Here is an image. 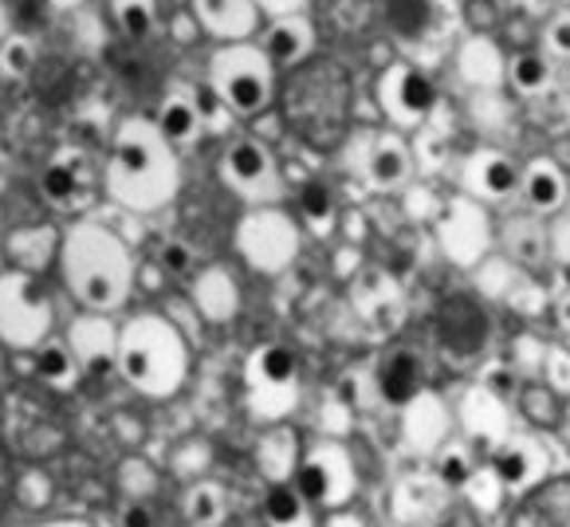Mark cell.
<instances>
[{
  "mask_svg": "<svg viewBox=\"0 0 570 527\" xmlns=\"http://www.w3.org/2000/svg\"><path fill=\"white\" fill-rule=\"evenodd\" d=\"M284 123L311 150H335L351 126V76L343 64L320 56L303 59L284 84Z\"/></svg>",
  "mask_w": 570,
  "mask_h": 527,
  "instance_id": "cell-1",
  "label": "cell"
},
{
  "mask_svg": "<svg viewBox=\"0 0 570 527\" xmlns=\"http://www.w3.org/2000/svg\"><path fill=\"white\" fill-rule=\"evenodd\" d=\"M115 367L146 398H174L189 374V351L169 319L138 315L118 331Z\"/></svg>",
  "mask_w": 570,
  "mask_h": 527,
  "instance_id": "cell-2",
  "label": "cell"
},
{
  "mask_svg": "<svg viewBox=\"0 0 570 527\" xmlns=\"http://www.w3.org/2000/svg\"><path fill=\"white\" fill-rule=\"evenodd\" d=\"M63 276H68L76 300L99 315L122 308L126 292L135 284L126 244L107 228H76L63 241Z\"/></svg>",
  "mask_w": 570,
  "mask_h": 527,
  "instance_id": "cell-3",
  "label": "cell"
},
{
  "mask_svg": "<svg viewBox=\"0 0 570 527\" xmlns=\"http://www.w3.org/2000/svg\"><path fill=\"white\" fill-rule=\"evenodd\" d=\"M177 185L174 158L166 150V138L146 123H130L118 130L115 154H110V193L130 209H154L169 202Z\"/></svg>",
  "mask_w": 570,
  "mask_h": 527,
  "instance_id": "cell-4",
  "label": "cell"
},
{
  "mask_svg": "<svg viewBox=\"0 0 570 527\" xmlns=\"http://www.w3.org/2000/svg\"><path fill=\"white\" fill-rule=\"evenodd\" d=\"M244 386H248V410L261 421L276 426L299 402V359L292 347L268 343L248 359L244 370Z\"/></svg>",
  "mask_w": 570,
  "mask_h": 527,
  "instance_id": "cell-5",
  "label": "cell"
},
{
  "mask_svg": "<svg viewBox=\"0 0 570 527\" xmlns=\"http://www.w3.org/2000/svg\"><path fill=\"white\" fill-rule=\"evenodd\" d=\"M292 485L303 492V500L311 508H346L351 496L358 492V469H354L351 452L335 441H320L315 449H307L295 465Z\"/></svg>",
  "mask_w": 570,
  "mask_h": 527,
  "instance_id": "cell-6",
  "label": "cell"
},
{
  "mask_svg": "<svg viewBox=\"0 0 570 527\" xmlns=\"http://www.w3.org/2000/svg\"><path fill=\"white\" fill-rule=\"evenodd\" d=\"M51 326V303L24 272L0 280V339L12 347H40Z\"/></svg>",
  "mask_w": 570,
  "mask_h": 527,
  "instance_id": "cell-7",
  "label": "cell"
},
{
  "mask_svg": "<svg viewBox=\"0 0 570 527\" xmlns=\"http://www.w3.org/2000/svg\"><path fill=\"white\" fill-rule=\"evenodd\" d=\"M217 71V91L225 95V103L240 115H256L264 110L272 95V84H268V68H264V59H256L252 51H225L217 56L213 64Z\"/></svg>",
  "mask_w": 570,
  "mask_h": 527,
  "instance_id": "cell-8",
  "label": "cell"
},
{
  "mask_svg": "<svg viewBox=\"0 0 570 527\" xmlns=\"http://www.w3.org/2000/svg\"><path fill=\"white\" fill-rule=\"evenodd\" d=\"M433 335L449 354H456V359H469V354H476L480 347L488 343L484 308H480V303L472 300V295H464V292L445 295V300L436 303Z\"/></svg>",
  "mask_w": 570,
  "mask_h": 527,
  "instance_id": "cell-9",
  "label": "cell"
},
{
  "mask_svg": "<svg viewBox=\"0 0 570 527\" xmlns=\"http://www.w3.org/2000/svg\"><path fill=\"white\" fill-rule=\"evenodd\" d=\"M488 469L495 472L503 492H528V488H535L539 480L547 477L551 460H547L543 441L515 433V437H500V441H495L492 465H488Z\"/></svg>",
  "mask_w": 570,
  "mask_h": 527,
  "instance_id": "cell-10",
  "label": "cell"
},
{
  "mask_svg": "<svg viewBox=\"0 0 570 527\" xmlns=\"http://www.w3.org/2000/svg\"><path fill=\"white\" fill-rule=\"evenodd\" d=\"M374 386H377V398H382L390 410H405L413 398L425 393V362H421V354L410 351V347H394V351H386L377 359Z\"/></svg>",
  "mask_w": 570,
  "mask_h": 527,
  "instance_id": "cell-11",
  "label": "cell"
},
{
  "mask_svg": "<svg viewBox=\"0 0 570 527\" xmlns=\"http://www.w3.org/2000/svg\"><path fill=\"white\" fill-rule=\"evenodd\" d=\"M240 248L256 269L276 272L295 256V228L284 217H276V213L252 217L240 225Z\"/></svg>",
  "mask_w": 570,
  "mask_h": 527,
  "instance_id": "cell-12",
  "label": "cell"
},
{
  "mask_svg": "<svg viewBox=\"0 0 570 527\" xmlns=\"http://www.w3.org/2000/svg\"><path fill=\"white\" fill-rule=\"evenodd\" d=\"M299 457H303L299 437H295V429L284 426V421H276V426L256 441V469H261V477L268 480V485L292 480Z\"/></svg>",
  "mask_w": 570,
  "mask_h": 527,
  "instance_id": "cell-13",
  "label": "cell"
},
{
  "mask_svg": "<svg viewBox=\"0 0 570 527\" xmlns=\"http://www.w3.org/2000/svg\"><path fill=\"white\" fill-rule=\"evenodd\" d=\"M225 177L244 193H261L272 189V162L256 138H240V143L228 146L225 154Z\"/></svg>",
  "mask_w": 570,
  "mask_h": 527,
  "instance_id": "cell-14",
  "label": "cell"
},
{
  "mask_svg": "<svg viewBox=\"0 0 570 527\" xmlns=\"http://www.w3.org/2000/svg\"><path fill=\"white\" fill-rule=\"evenodd\" d=\"M118 335L110 331L107 319H79L76 331H71V351H76L79 367L87 374H102V370L115 362Z\"/></svg>",
  "mask_w": 570,
  "mask_h": 527,
  "instance_id": "cell-15",
  "label": "cell"
},
{
  "mask_svg": "<svg viewBox=\"0 0 570 527\" xmlns=\"http://www.w3.org/2000/svg\"><path fill=\"white\" fill-rule=\"evenodd\" d=\"M36 378L59 393L76 390L79 378H83V367H79L71 343H40V351H36Z\"/></svg>",
  "mask_w": 570,
  "mask_h": 527,
  "instance_id": "cell-16",
  "label": "cell"
},
{
  "mask_svg": "<svg viewBox=\"0 0 570 527\" xmlns=\"http://www.w3.org/2000/svg\"><path fill=\"white\" fill-rule=\"evenodd\" d=\"M441 492H445V485L436 477H405L394 492L397 519H402V524H425V519H433Z\"/></svg>",
  "mask_w": 570,
  "mask_h": 527,
  "instance_id": "cell-17",
  "label": "cell"
},
{
  "mask_svg": "<svg viewBox=\"0 0 570 527\" xmlns=\"http://www.w3.org/2000/svg\"><path fill=\"white\" fill-rule=\"evenodd\" d=\"M264 527H315L311 504L303 500V492L292 480L268 485V496H264Z\"/></svg>",
  "mask_w": 570,
  "mask_h": 527,
  "instance_id": "cell-18",
  "label": "cell"
},
{
  "mask_svg": "<svg viewBox=\"0 0 570 527\" xmlns=\"http://www.w3.org/2000/svg\"><path fill=\"white\" fill-rule=\"evenodd\" d=\"M181 508H185V516H189V524L217 527V524H225V516H228V496H225V488L213 485V480L205 477V480H194V485L185 488Z\"/></svg>",
  "mask_w": 570,
  "mask_h": 527,
  "instance_id": "cell-19",
  "label": "cell"
},
{
  "mask_svg": "<svg viewBox=\"0 0 570 527\" xmlns=\"http://www.w3.org/2000/svg\"><path fill=\"white\" fill-rule=\"evenodd\" d=\"M197 130H202V110H197L194 99H185V95H169L161 103V115H158V135L166 143H194Z\"/></svg>",
  "mask_w": 570,
  "mask_h": 527,
  "instance_id": "cell-20",
  "label": "cell"
},
{
  "mask_svg": "<svg viewBox=\"0 0 570 527\" xmlns=\"http://www.w3.org/2000/svg\"><path fill=\"white\" fill-rule=\"evenodd\" d=\"M197 308H202L205 319H213V323H225V319L236 315V287L220 269H209L197 280Z\"/></svg>",
  "mask_w": 570,
  "mask_h": 527,
  "instance_id": "cell-21",
  "label": "cell"
},
{
  "mask_svg": "<svg viewBox=\"0 0 570 527\" xmlns=\"http://www.w3.org/2000/svg\"><path fill=\"white\" fill-rule=\"evenodd\" d=\"M436 402L429 398V393H421V398H413L410 406H405V437H410V445H417V449H441V437H445V421L436 426Z\"/></svg>",
  "mask_w": 570,
  "mask_h": 527,
  "instance_id": "cell-22",
  "label": "cell"
},
{
  "mask_svg": "<svg viewBox=\"0 0 570 527\" xmlns=\"http://www.w3.org/2000/svg\"><path fill=\"white\" fill-rule=\"evenodd\" d=\"M213 469V445L205 441V437H185V441L174 445V452H169V472H174L177 480H205V472Z\"/></svg>",
  "mask_w": 570,
  "mask_h": 527,
  "instance_id": "cell-23",
  "label": "cell"
},
{
  "mask_svg": "<svg viewBox=\"0 0 570 527\" xmlns=\"http://www.w3.org/2000/svg\"><path fill=\"white\" fill-rule=\"evenodd\" d=\"M40 189L51 205L68 209V205L79 202V193H83V177H79V169L71 166V162H51L40 177Z\"/></svg>",
  "mask_w": 570,
  "mask_h": 527,
  "instance_id": "cell-24",
  "label": "cell"
},
{
  "mask_svg": "<svg viewBox=\"0 0 570 527\" xmlns=\"http://www.w3.org/2000/svg\"><path fill=\"white\" fill-rule=\"evenodd\" d=\"M433 20V4L429 0H386V25L394 28L402 40H417Z\"/></svg>",
  "mask_w": 570,
  "mask_h": 527,
  "instance_id": "cell-25",
  "label": "cell"
},
{
  "mask_svg": "<svg viewBox=\"0 0 570 527\" xmlns=\"http://www.w3.org/2000/svg\"><path fill=\"white\" fill-rule=\"evenodd\" d=\"M433 103H436V87L429 84V76H421V71H402V79H397V115L421 118L433 110Z\"/></svg>",
  "mask_w": 570,
  "mask_h": 527,
  "instance_id": "cell-26",
  "label": "cell"
},
{
  "mask_svg": "<svg viewBox=\"0 0 570 527\" xmlns=\"http://www.w3.org/2000/svg\"><path fill=\"white\" fill-rule=\"evenodd\" d=\"M118 488L126 492V500H150L158 492V469L146 457H126L118 465Z\"/></svg>",
  "mask_w": 570,
  "mask_h": 527,
  "instance_id": "cell-27",
  "label": "cell"
},
{
  "mask_svg": "<svg viewBox=\"0 0 570 527\" xmlns=\"http://www.w3.org/2000/svg\"><path fill=\"white\" fill-rule=\"evenodd\" d=\"M51 500H56V480L48 477L43 469H24L17 477V504L24 511H32V516H40V511L51 508Z\"/></svg>",
  "mask_w": 570,
  "mask_h": 527,
  "instance_id": "cell-28",
  "label": "cell"
},
{
  "mask_svg": "<svg viewBox=\"0 0 570 527\" xmlns=\"http://www.w3.org/2000/svg\"><path fill=\"white\" fill-rule=\"evenodd\" d=\"M299 213L315 233H327V228L335 225V197H331L327 185H320V182L303 185L299 189Z\"/></svg>",
  "mask_w": 570,
  "mask_h": 527,
  "instance_id": "cell-29",
  "label": "cell"
},
{
  "mask_svg": "<svg viewBox=\"0 0 570 527\" xmlns=\"http://www.w3.org/2000/svg\"><path fill=\"white\" fill-rule=\"evenodd\" d=\"M472 472H476V465H472V457H469L464 445H445V449H436L433 477L445 488H464L472 480Z\"/></svg>",
  "mask_w": 570,
  "mask_h": 527,
  "instance_id": "cell-30",
  "label": "cell"
},
{
  "mask_svg": "<svg viewBox=\"0 0 570 527\" xmlns=\"http://www.w3.org/2000/svg\"><path fill=\"white\" fill-rule=\"evenodd\" d=\"M523 189H528V202L535 205V209H554V205L562 202V177H559V169H554L551 162H543V166H531Z\"/></svg>",
  "mask_w": 570,
  "mask_h": 527,
  "instance_id": "cell-31",
  "label": "cell"
},
{
  "mask_svg": "<svg viewBox=\"0 0 570 527\" xmlns=\"http://www.w3.org/2000/svg\"><path fill=\"white\" fill-rule=\"evenodd\" d=\"M115 17L126 40H146L154 28V0H115Z\"/></svg>",
  "mask_w": 570,
  "mask_h": 527,
  "instance_id": "cell-32",
  "label": "cell"
},
{
  "mask_svg": "<svg viewBox=\"0 0 570 527\" xmlns=\"http://www.w3.org/2000/svg\"><path fill=\"white\" fill-rule=\"evenodd\" d=\"M405 169H410V162H405V154L397 150V146H377L374 158H370V177H374V185H382V189L402 182Z\"/></svg>",
  "mask_w": 570,
  "mask_h": 527,
  "instance_id": "cell-33",
  "label": "cell"
},
{
  "mask_svg": "<svg viewBox=\"0 0 570 527\" xmlns=\"http://www.w3.org/2000/svg\"><path fill=\"white\" fill-rule=\"evenodd\" d=\"M520 185V169L512 166L508 158H488L484 169H480V189L488 197H508V193Z\"/></svg>",
  "mask_w": 570,
  "mask_h": 527,
  "instance_id": "cell-34",
  "label": "cell"
},
{
  "mask_svg": "<svg viewBox=\"0 0 570 527\" xmlns=\"http://www.w3.org/2000/svg\"><path fill=\"white\" fill-rule=\"evenodd\" d=\"M202 17H205V25L217 28V32H240V28L248 25L240 0H202Z\"/></svg>",
  "mask_w": 570,
  "mask_h": 527,
  "instance_id": "cell-35",
  "label": "cell"
},
{
  "mask_svg": "<svg viewBox=\"0 0 570 527\" xmlns=\"http://www.w3.org/2000/svg\"><path fill=\"white\" fill-rule=\"evenodd\" d=\"M464 492L472 496V504H476L480 511H495V504L503 500V485L495 480L492 469H476V472H472V480L464 485Z\"/></svg>",
  "mask_w": 570,
  "mask_h": 527,
  "instance_id": "cell-36",
  "label": "cell"
},
{
  "mask_svg": "<svg viewBox=\"0 0 570 527\" xmlns=\"http://www.w3.org/2000/svg\"><path fill=\"white\" fill-rule=\"evenodd\" d=\"M303 51V32L295 25H279L272 28L268 36V59H276V64H292L295 56Z\"/></svg>",
  "mask_w": 570,
  "mask_h": 527,
  "instance_id": "cell-37",
  "label": "cell"
},
{
  "mask_svg": "<svg viewBox=\"0 0 570 527\" xmlns=\"http://www.w3.org/2000/svg\"><path fill=\"white\" fill-rule=\"evenodd\" d=\"M523 410H528V418L551 426V421L559 418V402H554L551 386H531V390H523Z\"/></svg>",
  "mask_w": 570,
  "mask_h": 527,
  "instance_id": "cell-38",
  "label": "cell"
},
{
  "mask_svg": "<svg viewBox=\"0 0 570 527\" xmlns=\"http://www.w3.org/2000/svg\"><path fill=\"white\" fill-rule=\"evenodd\" d=\"M480 390H488L495 398V402H508V398H515V390H520V378H515L512 367H503V362H495V367L484 370V382H480Z\"/></svg>",
  "mask_w": 570,
  "mask_h": 527,
  "instance_id": "cell-39",
  "label": "cell"
},
{
  "mask_svg": "<svg viewBox=\"0 0 570 527\" xmlns=\"http://www.w3.org/2000/svg\"><path fill=\"white\" fill-rule=\"evenodd\" d=\"M515 84H520L523 91H539V87L547 84V64L535 51H523V56L515 59Z\"/></svg>",
  "mask_w": 570,
  "mask_h": 527,
  "instance_id": "cell-40",
  "label": "cell"
},
{
  "mask_svg": "<svg viewBox=\"0 0 570 527\" xmlns=\"http://www.w3.org/2000/svg\"><path fill=\"white\" fill-rule=\"evenodd\" d=\"M464 20H469L472 32H492V28L500 25L495 0H469V4H464Z\"/></svg>",
  "mask_w": 570,
  "mask_h": 527,
  "instance_id": "cell-41",
  "label": "cell"
},
{
  "mask_svg": "<svg viewBox=\"0 0 570 527\" xmlns=\"http://www.w3.org/2000/svg\"><path fill=\"white\" fill-rule=\"evenodd\" d=\"M110 426H115V437L130 452H135L138 445L146 441V426H142V418H135V413H115V421H110Z\"/></svg>",
  "mask_w": 570,
  "mask_h": 527,
  "instance_id": "cell-42",
  "label": "cell"
},
{
  "mask_svg": "<svg viewBox=\"0 0 570 527\" xmlns=\"http://www.w3.org/2000/svg\"><path fill=\"white\" fill-rule=\"evenodd\" d=\"M12 12H17L20 28H43V25H48L51 0H17V4H12Z\"/></svg>",
  "mask_w": 570,
  "mask_h": 527,
  "instance_id": "cell-43",
  "label": "cell"
},
{
  "mask_svg": "<svg viewBox=\"0 0 570 527\" xmlns=\"http://www.w3.org/2000/svg\"><path fill=\"white\" fill-rule=\"evenodd\" d=\"M118 524L122 527H158V516H154L150 500H126L122 511H118Z\"/></svg>",
  "mask_w": 570,
  "mask_h": 527,
  "instance_id": "cell-44",
  "label": "cell"
},
{
  "mask_svg": "<svg viewBox=\"0 0 570 527\" xmlns=\"http://www.w3.org/2000/svg\"><path fill=\"white\" fill-rule=\"evenodd\" d=\"M189 264H194V252H189V244L169 241L166 248H161V269L174 272V276H185V272H189Z\"/></svg>",
  "mask_w": 570,
  "mask_h": 527,
  "instance_id": "cell-45",
  "label": "cell"
},
{
  "mask_svg": "<svg viewBox=\"0 0 570 527\" xmlns=\"http://www.w3.org/2000/svg\"><path fill=\"white\" fill-rule=\"evenodd\" d=\"M327 527H366V519L358 511H346V508H335V516L327 519Z\"/></svg>",
  "mask_w": 570,
  "mask_h": 527,
  "instance_id": "cell-46",
  "label": "cell"
},
{
  "mask_svg": "<svg viewBox=\"0 0 570 527\" xmlns=\"http://www.w3.org/2000/svg\"><path fill=\"white\" fill-rule=\"evenodd\" d=\"M554 48L570 51V20H559V25H554Z\"/></svg>",
  "mask_w": 570,
  "mask_h": 527,
  "instance_id": "cell-47",
  "label": "cell"
},
{
  "mask_svg": "<svg viewBox=\"0 0 570 527\" xmlns=\"http://www.w3.org/2000/svg\"><path fill=\"white\" fill-rule=\"evenodd\" d=\"M24 527H91V524H79V519H40V524H24Z\"/></svg>",
  "mask_w": 570,
  "mask_h": 527,
  "instance_id": "cell-48",
  "label": "cell"
},
{
  "mask_svg": "<svg viewBox=\"0 0 570 527\" xmlns=\"http://www.w3.org/2000/svg\"><path fill=\"white\" fill-rule=\"evenodd\" d=\"M244 527H252V524H244Z\"/></svg>",
  "mask_w": 570,
  "mask_h": 527,
  "instance_id": "cell-49",
  "label": "cell"
}]
</instances>
